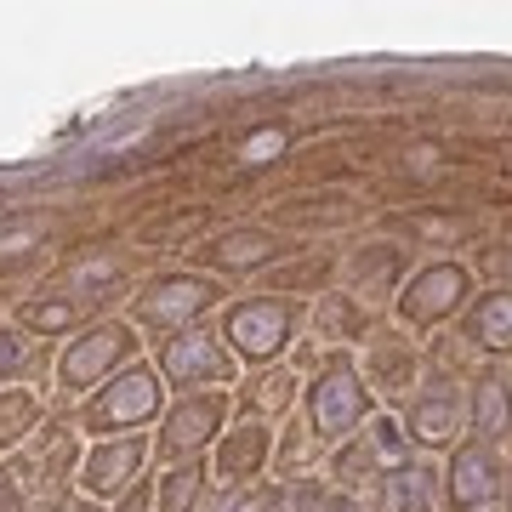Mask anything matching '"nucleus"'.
Instances as JSON below:
<instances>
[{
	"label": "nucleus",
	"mask_w": 512,
	"mask_h": 512,
	"mask_svg": "<svg viewBox=\"0 0 512 512\" xmlns=\"http://www.w3.org/2000/svg\"><path fill=\"white\" fill-rule=\"evenodd\" d=\"M512 427V382L507 376H484L473 387V433L484 444H495Z\"/></svg>",
	"instance_id": "0eeeda50"
},
{
	"label": "nucleus",
	"mask_w": 512,
	"mask_h": 512,
	"mask_svg": "<svg viewBox=\"0 0 512 512\" xmlns=\"http://www.w3.org/2000/svg\"><path fill=\"white\" fill-rule=\"evenodd\" d=\"M319 512H359V507H353V501H325Z\"/></svg>",
	"instance_id": "a211bd4d"
},
{
	"label": "nucleus",
	"mask_w": 512,
	"mask_h": 512,
	"mask_svg": "<svg viewBox=\"0 0 512 512\" xmlns=\"http://www.w3.org/2000/svg\"><path fill=\"white\" fill-rule=\"evenodd\" d=\"M365 365H370V387L399 393V387H410V376H416V353H410V342H399V336H376Z\"/></svg>",
	"instance_id": "6e6552de"
},
{
	"label": "nucleus",
	"mask_w": 512,
	"mask_h": 512,
	"mask_svg": "<svg viewBox=\"0 0 512 512\" xmlns=\"http://www.w3.org/2000/svg\"><path fill=\"white\" fill-rule=\"evenodd\" d=\"M365 410H370V393L348 365H336L325 382L313 387V427H319V439H348L353 427L365 421Z\"/></svg>",
	"instance_id": "f03ea898"
},
{
	"label": "nucleus",
	"mask_w": 512,
	"mask_h": 512,
	"mask_svg": "<svg viewBox=\"0 0 512 512\" xmlns=\"http://www.w3.org/2000/svg\"><path fill=\"white\" fill-rule=\"evenodd\" d=\"M228 330H234V342L245 353H274L291 336V308L285 302H245V308H234Z\"/></svg>",
	"instance_id": "39448f33"
},
{
	"label": "nucleus",
	"mask_w": 512,
	"mask_h": 512,
	"mask_svg": "<svg viewBox=\"0 0 512 512\" xmlns=\"http://www.w3.org/2000/svg\"><path fill=\"white\" fill-rule=\"evenodd\" d=\"M387 512H433L427 467H399V473H387Z\"/></svg>",
	"instance_id": "9d476101"
},
{
	"label": "nucleus",
	"mask_w": 512,
	"mask_h": 512,
	"mask_svg": "<svg viewBox=\"0 0 512 512\" xmlns=\"http://www.w3.org/2000/svg\"><path fill=\"white\" fill-rule=\"evenodd\" d=\"M319 325H325L330 336H359V330H365V313L353 308L348 296H330L325 308H319Z\"/></svg>",
	"instance_id": "4468645a"
},
{
	"label": "nucleus",
	"mask_w": 512,
	"mask_h": 512,
	"mask_svg": "<svg viewBox=\"0 0 512 512\" xmlns=\"http://www.w3.org/2000/svg\"><path fill=\"white\" fill-rule=\"evenodd\" d=\"M143 461V450H109V456H97L92 461V473H86V484L92 490H120L126 484V473Z\"/></svg>",
	"instance_id": "ddd939ff"
},
{
	"label": "nucleus",
	"mask_w": 512,
	"mask_h": 512,
	"mask_svg": "<svg viewBox=\"0 0 512 512\" xmlns=\"http://www.w3.org/2000/svg\"><path fill=\"white\" fill-rule=\"evenodd\" d=\"M399 268H404V256L393 251V245H370V251L353 256V285H359L365 296H382Z\"/></svg>",
	"instance_id": "1a4fd4ad"
},
{
	"label": "nucleus",
	"mask_w": 512,
	"mask_h": 512,
	"mask_svg": "<svg viewBox=\"0 0 512 512\" xmlns=\"http://www.w3.org/2000/svg\"><path fill=\"white\" fill-rule=\"evenodd\" d=\"M376 456H382V450H376V439H365V444H353L348 456L336 461V473H342V478H359V473H370V467H376Z\"/></svg>",
	"instance_id": "dca6fc26"
},
{
	"label": "nucleus",
	"mask_w": 512,
	"mask_h": 512,
	"mask_svg": "<svg viewBox=\"0 0 512 512\" xmlns=\"http://www.w3.org/2000/svg\"><path fill=\"white\" fill-rule=\"evenodd\" d=\"M467 342L490 353H512V291H490L467 313Z\"/></svg>",
	"instance_id": "423d86ee"
},
{
	"label": "nucleus",
	"mask_w": 512,
	"mask_h": 512,
	"mask_svg": "<svg viewBox=\"0 0 512 512\" xmlns=\"http://www.w3.org/2000/svg\"><path fill=\"white\" fill-rule=\"evenodd\" d=\"M461 421H467V399H461V387H456V382H433L416 404H410V433H416L421 444L456 439Z\"/></svg>",
	"instance_id": "20e7f679"
},
{
	"label": "nucleus",
	"mask_w": 512,
	"mask_h": 512,
	"mask_svg": "<svg viewBox=\"0 0 512 512\" xmlns=\"http://www.w3.org/2000/svg\"><path fill=\"white\" fill-rule=\"evenodd\" d=\"M148 410H154V382H148V376H126L120 393H114L97 416L103 421H126V416H148Z\"/></svg>",
	"instance_id": "f8f14e48"
},
{
	"label": "nucleus",
	"mask_w": 512,
	"mask_h": 512,
	"mask_svg": "<svg viewBox=\"0 0 512 512\" xmlns=\"http://www.w3.org/2000/svg\"><path fill=\"white\" fill-rule=\"evenodd\" d=\"M217 421V404H194L188 416H177L171 421V444H194V439H205V427Z\"/></svg>",
	"instance_id": "2eb2a0df"
},
{
	"label": "nucleus",
	"mask_w": 512,
	"mask_h": 512,
	"mask_svg": "<svg viewBox=\"0 0 512 512\" xmlns=\"http://www.w3.org/2000/svg\"><path fill=\"white\" fill-rule=\"evenodd\" d=\"M490 262H495V268H507V274H512V251H490Z\"/></svg>",
	"instance_id": "f3484780"
},
{
	"label": "nucleus",
	"mask_w": 512,
	"mask_h": 512,
	"mask_svg": "<svg viewBox=\"0 0 512 512\" xmlns=\"http://www.w3.org/2000/svg\"><path fill=\"white\" fill-rule=\"evenodd\" d=\"M467 296H473V279H467V268H456V262H439V268H427V274L410 279V291L399 296V313L410 319V325H433V319H444V313H456Z\"/></svg>",
	"instance_id": "f257e3e1"
},
{
	"label": "nucleus",
	"mask_w": 512,
	"mask_h": 512,
	"mask_svg": "<svg viewBox=\"0 0 512 512\" xmlns=\"http://www.w3.org/2000/svg\"><path fill=\"white\" fill-rule=\"evenodd\" d=\"M501 461H495L490 444H461L456 461H450V484H444V501L461 512H473V507H490L495 495H501Z\"/></svg>",
	"instance_id": "7ed1b4c3"
},
{
	"label": "nucleus",
	"mask_w": 512,
	"mask_h": 512,
	"mask_svg": "<svg viewBox=\"0 0 512 512\" xmlns=\"http://www.w3.org/2000/svg\"><path fill=\"white\" fill-rule=\"evenodd\" d=\"M171 370H177V376H228V359H222L205 336H188V342L171 348Z\"/></svg>",
	"instance_id": "9b49d317"
}]
</instances>
